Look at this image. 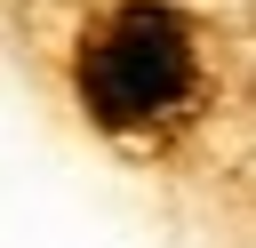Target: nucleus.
<instances>
[{
	"mask_svg": "<svg viewBox=\"0 0 256 248\" xmlns=\"http://www.w3.org/2000/svg\"><path fill=\"white\" fill-rule=\"evenodd\" d=\"M80 96L104 128H152V120H176L192 104V40L168 8L136 0L120 8L88 56H80Z\"/></svg>",
	"mask_w": 256,
	"mask_h": 248,
	"instance_id": "nucleus-1",
	"label": "nucleus"
}]
</instances>
